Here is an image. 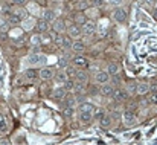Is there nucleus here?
Returning <instances> with one entry per match:
<instances>
[{
	"mask_svg": "<svg viewBox=\"0 0 157 145\" xmlns=\"http://www.w3.org/2000/svg\"><path fill=\"white\" fill-rule=\"evenodd\" d=\"M48 63V57L44 53H31L28 57V64L32 67H43Z\"/></svg>",
	"mask_w": 157,
	"mask_h": 145,
	"instance_id": "nucleus-1",
	"label": "nucleus"
},
{
	"mask_svg": "<svg viewBox=\"0 0 157 145\" xmlns=\"http://www.w3.org/2000/svg\"><path fill=\"white\" fill-rule=\"evenodd\" d=\"M38 78L43 80V81H49V80L55 78V70H53L52 67H49V66H43V67H40Z\"/></svg>",
	"mask_w": 157,
	"mask_h": 145,
	"instance_id": "nucleus-2",
	"label": "nucleus"
},
{
	"mask_svg": "<svg viewBox=\"0 0 157 145\" xmlns=\"http://www.w3.org/2000/svg\"><path fill=\"white\" fill-rule=\"evenodd\" d=\"M127 17H128V12H127V9L122 8V6H117V8L114 9V12H113V18H114L117 23H125V22H127Z\"/></svg>",
	"mask_w": 157,
	"mask_h": 145,
	"instance_id": "nucleus-3",
	"label": "nucleus"
},
{
	"mask_svg": "<svg viewBox=\"0 0 157 145\" xmlns=\"http://www.w3.org/2000/svg\"><path fill=\"white\" fill-rule=\"evenodd\" d=\"M20 25H21V29H23V31H28V32H29V31H32V29L37 26V20H35L34 17H25Z\"/></svg>",
	"mask_w": 157,
	"mask_h": 145,
	"instance_id": "nucleus-4",
	"label": "nucleus"
},
{
	"mask_svg": "<svg viewBox=\"0 0 157 145\" xmlns=\"http://www.w3.org/2000/svg\"><path fill=\"white\" fill-rule=\"evenodd\" d=\"M81 29H82V35L90 37V35L95 34V31H96V25H95V22L89 20V22H86V23L81 26Z\"/></svg>",
	"mask_w": 157,
	"mask_h": 145,
	"instance_id": "nucleus-5",
	"label": "nucleus"
},
{
	"mask_svg": "<svg viewBox=\"0 0 157 145\" xmlns=\"http://www.w3.org/2000/svg\"><path fill=\"white\" fill-rule=\"evenodd\" d=\"M67 93H69V90L61 84V86H58V87H55L52 92V98L53 99H58V101H61V99H64V98L67 96Z\"/></svg>",
	"mask_w": 157,
	"mask_h": 145,
	"instance_id": "nucleus-6",
	"label": "nucleus"
},
{
	"mask_svg": "<svg viewBox=\"0 0 157 145\" xmlns=\"http://www.w3.org/2000/svg\"><path fill=\"white\" fill-rule=\"evenodd\" d=\"M72 63H73V66H75L76 69H86V67L89 66V60H87L86 57H82V55H76V57L72 60Z\"/></svg>",
	"mask_w": 157,
	"mask_h": 145,
	"instance_id": "nucleus-7",
	"label": "nucleus"
},
{
	"mask_svg": "<svg viewBox=\"0 0 157 145\" xmlns=\"http://www.w3.org/2000/svg\"><path fill=\"white\" fill-rule=\"evenodd\" d=\"M67 32H69V37H70V38H75V40L82 35V29H81L79 25H72V26H69V28H67Z\"/></svg>",
	"mask_w": 157,
	"mask_h": 145,
	"instance_id": "nucleus-8",
	"label": "nucleus"
},
{
	"mask_svg": "<svg viewBox=\"0 0 157 145\" xmlns=\"http://www.w3.org/2000/svg\"><path fill=\"white\" fill-rule=\"evenodd\" d=\"M95 81L98 83V84H104V83H108V78H110V73L107 72V70H98L96 73H95Z\"/></svg>",
	"mask_w": 157,
	"mask_h": 145,
	"instance_id": "nucleus-9",
	"label": "nucleus"
},
{
	"mask_svg": "<svg viewBox=\"0 0 157 145\" xmlns=\"http://www.w3.org/2000/svg\"><path fill=\"white\" fill-rule=\"evenodd\" d=\"M52 29L56 32V34H63L66 31V23L63 18H55L52 22Z\"/></svg>",
	"mask_w": 157,
	"mask_h": 145,
	"instance_id": "nucleus-10",
	"label": "nucleus"
},
{
	"mask_svg": "<svg viewBox=\"0 0 157 145\" xmlns=\"http://www.w3.org/2000/svg\"><path fill=\"white\" fill-rule=\"evenodd\" d=\"M114 87H113V84H110V83H104V84H101V93L104 95V96H113V93H114Z\"/></svg>",
	"mask_w": 157,
	"mask_h": 145,
	"instance_id": "nucleus-11",
	"label": "nucleus"
},
{
	"mask_svg": "<svg viewBox=\"0 0 157 145\" xmlns=\"http://www.w3.org/2000/svg\"><path fill=\"white\" fill-rule=\"evenodd\" d=\"M73 80L75 81H78V83H87V80H89V75H87V72L84 70V69H78L76 70V75L73 76Z\"/></svg>",
	"mask_w": 157,
	"mask_h": 145,
	"instance_id": "nucleus-12",
	"label": "nucleus"
},
{
	"mask_svg": "<svg viewBox=\"0 0 157 145\" xmlns=\"http://www.w3.org/2000/svg\"><path fill=\"white\" fill-rule=\"evenodd\" d=\"M122 119H124V122H125L127 125H133V124H134V121H136V116H134V113H133V112L125 110V112L122 113Z\"/></svg>",
	"mask_w": 157,
	"mask_h": 145,
	"instance_id": "nucleus-13",
	"label": "nucleus"
},
{
	"mask_svg": "<svg viewBox=\"0 0 157 145\" xmlns=\"http://www.w3.org/2000/svg\"><path fill=\"white\" fill-rule=\"evenodd\" d=\"M113 98H114L116 101H124V99L128 98V92L124 90V89H116L114 93H113Z\"/></svg>",
	"mask_w": 157,
	"mask_h": 145,
	"instance_id": "nucleus-14",
	"label": "nucleus"
},
{
	"mask_svg": "<svg viewBox=\"0 0 157 145\" xmlns=\"http://www.w3.org/2000/svg\"><path fill=\"white\" fill-rule=\"evenodd\" d=\"M93 119V113L92 112H79V121L82 124H89Z\"/></svg>",
	"mask_w": 157,
	"mask_h": 145,
	"instance_id": "nucleus-15",
	"label": "nucleus"
},
{
	"mask_svg": "<svg viewBox=\"0 0 157 145\" xmlns=\"http://www.w3.org/2000/svg\"><path fill=\"white\" fill-rule=\"evenodd\" d=\"M72 50L75 52V53H81L82 50H86V45L82 43V41H79V40H75L73 43H72Z\"/></svg>",
	"mask_w": 157,
	"mask_h": 145,
	"instance_id": "nucleus-16",
	"label": "nucleus"
},
{
	"mask_svg": "<svg viewBox=\"0 0 157 145\" xmlns=\"http://www.w3.org/2000/svg\"><path fill=\"white\" fill-rule=\"evenodd\" d=\"M21 20H23V18H21L20 15H17L15 12H11V14L8 15V23L12 25V26H14V25H20Z\"/></svg>",
	"mask_w": 157,
	"mask_h": 145,
	"instance_id": "nucleus-17",
	"label": "nucleus"
},
{
	"mask_svg": "<svg viewBox=\"0 0 157 145\" xmlns=\"http://www.w3.org/2000/svg\"><path fill=\"white\" fill-rule=\"evenodd\" d=\"M107 72L110 73V76H116V75L119 73V64H117V63H108Z\"/></svg>",
	"mask_w": 157,
	"mask_h": 145,
	"instance_id": "nucleus-18",
	"label": "nucleus"
},
{
	"mask_svg": "<svg viewBox=\"0 0 157 145\" xmlns=\"http://www.w3.org/2000/svg\"><path fill=\"white\" fill-rule=\"evenodd\" d=\"M35 28H38L40 34H43V32H46V31L49 29V22H48V20H44V18H41V20H38V22H37V26H35Z\"/></svg>",
	"mask_w": 157,
	"mask_h": 145,
	"instance_id": "nucleus-19",
	"label": "nucleus"
},
{
	"mask_svg": "<svg viewBox=\"0 0 157 145\" xmlns=\"http://www.w3.org/2000/svg\"><path fill=\"white\" fill-rule=\"evenodd\" d=\"M43 18H44V20H48L49 23H52L53 20L56 18V17H55L53 9H44V11H43Z\"/></svg>",
	"mask_w": 157,
	"mask_h": 145,
	"instance_id": "nucleus-20",
	"label": "nucleus"
},
{
	"mask_svg": "<svg viewBox=\"0 0 157 145\" xmlns=\"http://www.w3.org/2000/svg\"><path fill=\"white\" fill-rule=\"evenodd\" d=\"M150 92V84L148 83H139L137 84V93L139 95H145Z\"/></svg>",
	"mask_w": 157,
	"mask_h": 145,
	"instance_id": "nucleus-21",
	"label": "nucleus"
},
{
	"mask_svg": "<svg viewBox=\"0 0 157 145\" xmlns=\"http://www.w3.org/2000/svg\"><path fill=\"white\" fill-rule=\"evenodd\" d=\"M78 112H95V105L93 104H90V102H82L81 105H79V108H78Z\"/></svg>",
	"mask_w": 157,
	"mask_h": 145,
	"instance_id": "nucleus-22",
	"label": "nucleus"
},
{
	"mask_svg": "<svg viewBox=\"0 0 157 145\" xmlns=\"http://www.w3.org/2000/svg\"><path fill=\"white\" fill-rule=\"evenodd\" d=\"M8 130H9L8 121H6L3 116H0V135H6V133H8Z\"/></svg>",
	"mask_w": 157,
	"mask_h": 145,
	"instance_id": "nucleus-23",
	"label": "nucleus"
},
{
	"mask_svg": "<svg viewBox=\"0 0 157 145\" xmlns=\"http://www.w3.org/2000/svg\"><path fill=\"white\" fill-rule=\"evenodd\" d=\"M25 76H26V80H28V81H31V83H32V81H35V80L38 78V73H37L34 69H29V70H26Z\"/></svg>",
	"mask_w": 157,
	"mask_h": 145,
	"instance_id": "nucleus-24",
	"label": "nucleus"
},
{
	"mask_svg": "<svg viewBox=\"0 0 157 145\" xmlns=\"http://www.w3.org/2000/svg\"><path fill=\"white\" fill-rule=\"evenodd\" d=\"M111 124H113V118H111V116H108V115H105L104 118L101 119V125H102L104 128H110V127H111Z\"/></svg>",
	"mask_w": 157,
	"mask_h": 145,
	"instance_id": "nucleus-25",
	"label": "nucleus"
},
{
	"mask_svg": "<svg viewBox=\"0 0 157 145\" xmlns=\"http://www.w3.org/2000/svg\"><path fill=\"white\" fill-rule=\"evenodd\" d=\"M67 78H69V76H67V73H66V72H59V73H55V81H56V83H59V84H64Z\"/></svg>",
	"mask_w": 157,
	"mask_h": 145,
	"instance_id": "nucleus-26",
	"label": "nucleus"
},
{
	"mask_svg": "<svg viewBox=\"0 0 157 145\" xmlns=\"http://www.w3.org/2000/svg\"><path fill=\"white\" fill-rule=\"evenodd\" d=\"M63 113H64V116H66V118H72V116H73V113H75V107H73V105H67V107H64Z\"/></svg>",
	"mask_w": 157,
	"mask_h": 145,
	"instance_id": "nucleus-27",
	"label": "nucleus"
},
{
	"mask_svg": "<svg viewBox=\"0 0 157 145\" xmlns=\"http://www.w3.org/2000/svg\"><path fill=\"white\" fill-rule=\"evenodd\" d=\"M76 70H78V69H76V67H75L73 64H72V66H67V67L64 69V72L67 73V76H72V78H73V76L76 75Z\"/></svg>",
	"mask_w": 157,
	"mask_h": 145,
	"instance_id": "nucleus-28",
	"label": "nucleus"
},
{
	"mask_svg": "<svg viewBox=\"0 0 157 145\" xmlns=\"http://www.w3.org/2000/svg\"><path fill=\"white\" fill-rule=\"evenodd\" d=\"M72 43H73V41H70V38H66V37H63V40H61V45H59V48L70 49V48H72Z\"/></svg>",
	"mask_w": 157,
	"mask_h": 145,
	"instance_id": "nucleus-29",
	"label": "nucleus"
},
{
	"mask_svg": "<svg viewBox=\"0 0 157 145\" xmlns=\"http://www.w3.org/2000/svg\"><path fill=\"white\" fill-rule=\"evenodd\" d=\"M63 86H64L69 92H72V90L75 89V80H69V78H67V80H66V83H64Z\"/></svg>",
	"mask_w": 157,
	"mask_h": 145,
	"instance_id": "nucleus-30",
	"label": "nucleus"
},
{
	"mask_svg": "<svg viewBox=\"0 0 157 145\" xmlns=\"http://www.w3.org/2000/svg\"><path fill=\"white\" fill-rule=\"evenodd\" d=\"M31 43H32L34 46H40V45H41V37H40V34L32 35V37H31Z\"/></svg>",
	"mask_w": 157,
	"mask_h": 145,
	"instance_id": "nucleus-31",
	"label": "nucleus"
},
{
	"mask_svg": "<svg viewBox=\"0 0 157 145\" xmlns=\"http://www.w3.org/2000/svg\"><path fill=\"white\" fill-rule=\"evenodd\" d=\"M58 66L66 69V67L69 66V58H67V57H61V58L58 60Z\"/></svg>",
	"mask_w": 157,
	"mask_h": 145,
	"instance_id": "nucleus-32",
	"label": "nucleus"
},
{
	"mask_svg": "<svg viewBox=\"0 0 157 145\" xmlns=\"http://www.w3.org/2000/svg\"><path fill=\"white\" fill-rule=\"evenodd\" d=\"M73 92H75V93H81V92H84V83H78V81H75V89H73Z\"/></svg>",
	"mask_w": 157,
	"mask_h": 145,
	"instance_id": "nucleus-33",
	"label": "nucleus"
},
{
	"mask_svg": "<svg viewBox=\"0 0 157 145\" xmlns=\"http://www.w3.org/2000/svg\"><path fill=\"white\" fill-rule=\"evenodd\" d=\"M75 22H76V25H81V26H82L87 20H86V15H84V14H79V15L75 17Z\"/></svg>",
	"mask_w": 157,
	"mask_h": 145,
	"instance_id": "nucleus-34",
	"label": "nucleus"
},
{
	"mask_svg": "<svg viewBox=\"0 0 157 145\" xmlns=\"http://www.w3.org/2000/svg\"><path fill=\"white\" fill-rule=\"evenodd\" d=\"M105 2H108L111 6H116V8H117V6H122V5L125 3V0H105Z\"/></svg>",
	"mask_w": 157,
	"mask_h": 145,
	"instance_id": "nucleus-35",
	"label": "nucleus"
},
{
	"mask_svg": "<svg viewBox=\"0 0 157 145\" xmlns=\"http://www.w3.org/2000/svg\"><path fill=\"white\" fill-rule=\"evenodd\" d=\"M93 115H95V116H96V118L101 121V119H102V118L105 116V112L102 110V108H101V110H95V112H93Z\"/></svg>",
	"mask_w": 157,
	"mask_h": 145,
	"instance_id": "nucleus-36",
	"label": "nucleus"
},
{
	"mask_svg": "<svg viewBox=\"0 0 157 145\" xmlns=\"http://www.w3.org/2000/svg\"><path fill=\"white\" fill-rule=\"evenodd\" d=\"M12 3H14L15 6H25V5L28 3V0H12Z\"/></svg>",
	"mask_w": 157,
	"mask_h": 145,
	"instance_id": "nucleus-37",
	"label": "nucleus"
},
{
	"mask_svg": "<svg viewBox=\"0 0 157 145\" xmlns=\"http://www.w3.org/2000/svg\"><path fill=\"white\" fill-rule=\"evenodd\" d=\"M89 3H86V0H81L78 5H76V9H82V8H87Z\"/></svg>",
	"mask_w": 157,
	"mask_h": 145,
	"instance_id": "nucleus-38",
	"label": "nucleus"
},
{
	"mask_svg": "<svg viewBox=\"0 0 157 145\" xmlns=\"http://www.w3.org/2000/svg\"><path fill=\"white\" fill-rule=\"evenodd\" d=\"M147 5H148V6H153V5H154V0H147Z\"/></svg>",
	"mask_w": 157,
	"mask_h": 145,
	"instance_id": "nucleus-39",
	"label": "nucleus"
},
{
	"mask_svg": "<svg viewBox=\"0 0 157 145\" xmlns=\"http://www.w3.org/2000/svg\"><path fill=\"white\" fill-rule=\"evenodd\" d=\"M0 144H9L8 139H0Z\"/></svg>",
	"mask_w": 157,
	"mask_h": 145,
	"instance_id": "nucleus-40",
	"label": "nucleus"
},
{
	"mask_svg": "<svg viewBox=\"0 0 157 145\" xmlns=\"http://www.w3.org/2000/svg\"><path fill=\"white\" fill-rule=\"evenodd\" d=\"M153 17L157 20V9H154V12H153Z\"/></svg>",
	"mask_w": 157,
	"mask_h": 145,
	"instance_id": "nucleus-41",
	"label": "nucleus"
}]
</instances>
